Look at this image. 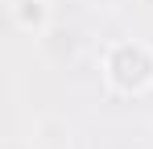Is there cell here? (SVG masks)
<instances>
[{
  "mask_svg": "<svg viewBox=\"0 0 153 149\" xmlns=\"http://www.w3.org/2000/svg\"><path fill=\"white\" fill-rule=\"evenodd\" d=\"M153 74V58L145 54L141 46H120L116 54H112V79L120 83V87H145Z\"/></svg>",
  "mask_w": 153,
  "mask_h": 149,
  "instance_id": "6da1fadb",
  "label": "cell"
},
{
  "mask_svg": "<svg viewBox=\"0 0 153 149\" xmlns=\"http://www.w3.org/2000/svg\"><path fill=\"white\" fill-rule=\"evenodd\" d=\"M21 21H25V25L42 21V4H37V0H21Z\"/></svg>",
  "mask_w": 153,
  "mask_h": 149,
  "instance_id": "7a4b0ae2",
  "label": "cell"
}]
</instances>
